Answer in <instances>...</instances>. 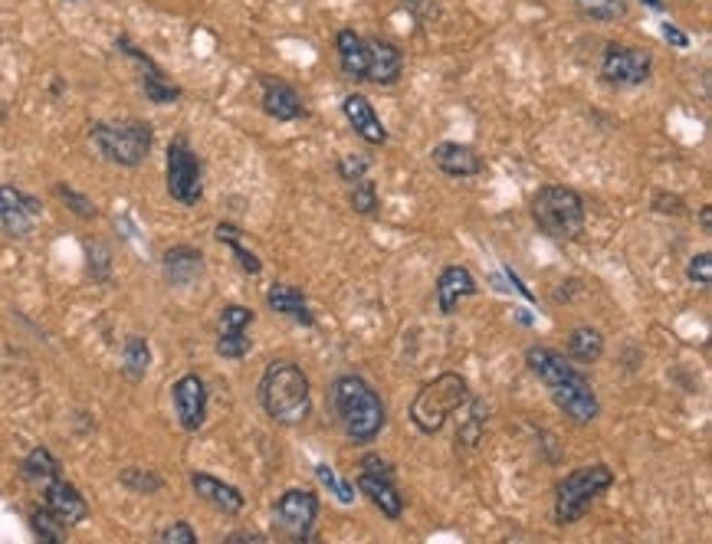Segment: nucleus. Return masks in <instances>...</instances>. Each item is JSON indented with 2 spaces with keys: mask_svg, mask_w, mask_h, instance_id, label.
<instances>
[{
  "mask_svg": "<svg viewBox=\"0 0 712 544\" xmlns=\"http://www.w3.org/2000/svg\"><path fill=\"white\" fill-rule=\"evenodd\" d=\"M526 364L529 371L546 384L549 397L555 401V407L578 427H588L598 420L601 414V401L592 387V381L585 378V371H578L572 364V358H565L555 348L546 345H532L526 351Z\"/></svg>",
  "mask_w": 712,
  "mask_h": 544,
  "instance_id": "f257e3e1",
  "label": "nucleus"
},
{
  "mask_svg": "<svg viewBox=\"0 0 712 544\" xmlns=\"http://www.w3.org/2000/svg\"><path fill=\"white\" fill-rule=\"evenodd\" d=\"M329 410H332V420L342 427L345 440L355 447L375 443L388 424V410H384L381 394L358 374H342L332 381Z\"/></svg>",
  "mask_w": 712,
  "mask_h": 544,
  "instance_id": "f03ea898",
  "label": "nucleus"
},
{
  "mask_svg": "<svg viewBox=\"0 0 712 544\" xmlns=\"http://www.w3.org/2000/svg\"><path fill=\"white\" fill-rule=\"evenodd\" d=\"M260 407L269 420L283 424V427H299L306 424V417L312 414V387L306 371L289 361V358H276L266 364L263 378H260Z\"/></svg>",
  "mask_w": 712,
  "mask_h": 544,
  "instance_id": "7ed1b4c3",
  "label": "nucleus"
},
{
  "mask_svg": "<svg viewBox=\"0 0 712 544\" xmlns=\"http://www.w3.org/2000/svg\"><path fill=\"white\" fill-rule=\"evenodd\" d=\"M470 404V384L463 374L457 371H444L434 381H427L414 404H411V424L424 433V437H437L444 430V424L463 410Z\"/></svg>",
  "mask_w": 712,
  "mask_h": 544,
  "instance_id": "20e7f679",
  "label": "nucleus"
},
{
  "mask_svg": "<svg viewBox=\"0 0 712 544\" xmlns=\"http://www.w3.org/2000/svg\"><path fill=\"white\" fill-rule=\"evenodd\" d=\"M532 220L549 240H575L585 230V200L572 187L546 184L532 194Z\"/></svg>",
  "mask_w": 712,
  "mask_h": 544,
  "instance_id": "39448f33",
  "label": "nucleus"
},
{
  "mask_svg": "<svg viewBox=\"0 0 712 544\" xmlns=\"http://www.w3.org/2000/svg\"><path fill=\"white\" fill-rule=\"evenodd\" d=\"M92 144L102 151L105 161L118 167H138L154 144V128L141 118H122V121H95L89 128Z\"/></svg>",
  "mask_w": 712,
  "mask_h": 544,
  "instance_id": "423d86ee",
  "label": "nucleus"
},
{
  "mask_svg": "<svg viewBox=\"0 0 712 544\" xmlns=\"http://www.w3.org/2000/svg\"><path fill=\"white\" fill-rule=\"evenodd\" d=\"M615 486V473L608 463H592L569 473L555 486V525H575L585 519L588 506Z\"/></svg>",
  "mask_w": 712,
  "mask_h": 544,
  "instance_id": "0eeeda50",
  "label": "nucleus"
},
{
  "mask_svg": "<svg viewBox=\"0 0 712 544\" xmlns=\"http://www.w3.org/2000/svg\"><path fill=\"white\" fill-rule=\"evenodd\" d=\"M164 184L171 200L194 207L204 197V167L184 135H174L164 151Z\"/></svg>",
  "mask_w": 712,
  "mask_h": 544,
  "instance_id": "6e6552de",
  "label": "nucleus"
},
{
  "mask_svg": "<svg viewBox=\"0 0 712 544\" xmlns=\"http://www.w3.org/2000/svg\"><path fill=\"white\" fill-rule=\"evenodd\" d=\"M358 493L391 522H398L404 516V496L394 483V470L381 460V456H365L361 470H358Z\"/></svg>",
  "mask_w": 712,
  "mask_h": 544,
  "instance_id": "1a4fd4ad",
  "label": "nucleus"
},
{
  "mask_svg": "<svg viewBox=\"0 0 712 544\" xmlns=\"http://www.w3.org/2000/svg\"><path fill=\"white\" fill-rule=\"evenodd\" d=\"M319 519V496L309 489H286L273 506V525L292 542H309Z\"/></svg>",
  "mask_w": 712,
  "mask_h": 544,
  "instance_id": "9d476101",
  "label": "nucleus"
},
{
  "mask_svg": "<svg viewBox=\"0 0 712 544\" xmlns=\"http://www.w3.org/2000/svg\"><path fill=\"white\" fill-rule=\"evenodd\" d=\"M43 217V204L33 194H23L13 184H0V233L23 240L36 230Z\"/></svg>",
  "mask_w": 712,
  "mask_h": 544,
  "instance_id": "9b49d317",
  "label": "nucleus"
},
{
  "mask_svg": "<svg viewBox=\"0 0 712 544\" xmlns=\"http://www.w3.org/2000/svg\"><path fill=\"white\" fill-rule=\"evenodd\" d=\"M651 69H654V56L647 49L624 46V43H611L605 49L601 76L611 85H641L651 79Z\"/></svg>",
  "mask_w": 712,
  "mask_h": 544,
  "instance_id": "f8f14e48",
  "label": "nucleus"
},
{
  "mask_svg": "<svg viewBox=\"0 0 712 544\" xmlns=\"http://www.w3.org/2000/svg\"><path fill=\"white\" fill-rule=\"evenodd\" d=\"M171 404L181 430L197 433L207 420V384L200 374H181L171 387Z\"/></svg>",
  "mask_w": 712,
  "mask_h": 544,
  "instance_id": "ddd939ff",
  "label": "nucleus"
},
{
  "mask_svg": "<svg viewBox=\"0 0 712 544\" xmlns=\"http://www.w3.org/2000/svg\"><path fill=\"white\" fill-rule=\"evenodd\" d=\"M118 49L125 53V56H131L135 62H141V89H145V95L151 99V102H158V105H168V102H177L184 92H181V85L177 82H171L168 76H164V69L148 56V53H141L128 36H118Z\"/></svg>",
  "mask_w": 712,
  "mask_h": 544,
  "instance_id": "4468645a",
  "label": "nucleus"
},
{
  "mask_svg": "<svg viewBox=\"0 0 712 544\" xmlns=\"http://www.w3.org/2000/svg\"><path fill=\"white\" fill-rule=\"evenodd\" d=\"M43 506L62 522V525H82L85 519H89V502L82 499V493L72 486V483H66L62 476H56V479H49L46 486H43Z\"/></svg>",
  "mask_w": 712,
  "mask_h": 544,
  "instance_id": "2eb2a0df",
  "label": "nucleus"
},
{
  "mask_svg": "<svg viewBox=\"0 0 712 544\" xmlns=\"http://www.w3.org/2000/svg\"><path fill=\"white\" fill-rule=\"evenodd\" d=\"M260 102H263V112L276 121H296L306 115V105H302V95L286 82V79H276V76H260Z\"/></svg>",
  "mask_w": 712,
  "mask_h": 544,
  "instance_id": "dca6fc26",
  "label": "nucleus"
},
{
  "mask_svg": "<svg viewBox=\"0 0 712 544\" xmlns=\"http://www.w3.org/2000/svg\"><path fill=\"white\" fill-rule=\"evenodd\" d=\"M368 43V69H365V82L375 85H394L404 72V56L394 43L378 39V36H365Z\"/></svg>",
  "mask_w": 712,
  "mask_h": 544,
  "instance_id": "f3484780",
  "label": "nucleus"
},
{
  "mask_svg": "<svg viewBox=\"0 0 712 544\" xmlns=\"http://www.w3.org/2000/svg\"><path fill=\"white\" fill-rule=\"evenodd\" d=\"M480 292V282L476 276L467 269V266H447L440 276H437V286H434V296H437V309L444 315H453L460 309L463 299L476 296Z\"/></svg>",
  "mask_w": 712,
  "mask_h": 544,
  "instance_id": "a211bd4d",
  "label": "nucleus"
},
{
  "mask_svg": "<svg viewBox=\"0 0 712 544\" xmlns=\"http://www.w3.org/2000/svg\"><path fill=\"white\" fill-rule=\"evenodd\" d=\"M191 489H194L197 499H204L210 509H217L223 516H240L243 506H246V499H243V493L237 486H230V483H223V479H217L210 473H191Z\"/></svg>",
  "mask_w": 712,
  "mask_h": 544,
  "instance_id": "6ab92c4d",
  "label": "nucleus"
},
{
  "mask_svg": "<svg viewBox=\"0 0 712 544\" xmlns=\"http://www.w3.org/2000/svg\"><path fill=\"white\" fill-rule=\"evenodd\" d=\"M342 112H345L348 125L355 128V135L361 141H368V144H384L388 141V128H384L381 115L375 112V105L365 95H358V92L345 95L342 99Z\"/></svg>",
  "mask_w": 712,
  "mask_h": 544,
  "instance_id": "aec40b11",
  "label": "nucleus"
},
{
  "mask_svg": "<svg viewBox=\"0 0 712 544\" xmlns=\"http://www.w3.org/2000/svg\"><path fill=\"white\" fill-rule=\"evenodd\" d=\"M430 161L437 171H444L447 177H476L486 164L483 158L470 148V144H460V141H440L434 151H430Z\"/></svg>",
  "mask_w": 712,
  "mask_h": 544,
  "instance_id": "412c9836",
  "label": "nucleus"
},
{
  "mask_svg": "<svg viewBox=\"0 0 712 544\" xmlns=\"http://www.w3.org/2000/svg\"><path fill=\"white\" fill-rule=\"evenodd\" d=\"M161 269H164V279L171 286H191L204 276V253L194 246H184V243L171 246L161 256Z\"/></svg>",
  "mask_w": 712,
  "mask_h": 544,
  "instance_id": "4be33fe9",
  "label": "nucleus"
},
{
  "mask_svg": "<svg viewBox=\"0 0 712 544\" xmlns=\"http://www.w3.org/2000/svg\"><path fill=\"white\" fill-rule=\"evenodd\" d=\"M266 305L276 312V315H286L292 319L296 325L302 328H315V315L309 309V299L302 296V289L289 286V282H273L269 292H266Z\"/></svg>",
  "mask_w": 712,
  "mask_h": 544,
  "instance_id": "5701e85b",
  "label": "nucleus"
},
{
  "mask_svg": "<svg viewBox=\"0 0 712 544\" xmlns=\"http://www.w3.org/2000/svg\"><path fill=\"white\" fill-rule=\"evenodd\" d=\"M335 53H338V66L348 79L365 82V69H368V43L361 33L355 30H338L335 36Z\"/></svg>",
  "mask_w": 712,
  "mask_h": 544,
  "instance_id": "b1692460",
  "label": "nucleus"
},
{
  "mask_svg": "<svg viewBox=\"0 0 712 544\" xmlns=\"http://www.w3.org/2000/svg\"><path fill=\"white\" fill-rule=\"evenodd\" d=\"M569 358L578 364H595L605 358V335L592 325H582L569 335Z\"/></svg>",
  "mask_w": 712,
  "mask_h": 544,
  "instance_id": "393cba45",
  "label": "nucleus"
},
{
  "mask_svg": "<svg viewBox=\"0 0 712 544\" xmlns=\"http://www.w3.org/2000/svg\"><path fill=\"white\" fill-rule=\"evenodd\" d=\"M214 236H217V243H223V246L233 253V259L240 263V269H243V273H250V276H260V273H263V263H260V256L240 243V240H243V230H240V227H233V223H217Z\"/></svg>",
  "mask_w": 712,
  "mask_h": 544,
  "instance_id": "a878e982",
  "label": "nucleus"
},
{
  "mask_svg": "<svg viewBox=\"0 0 712 544\" xmlns=\"http://www.w3.org/2000/svg\"><path fill=\"white\" fill-rule=\"evenodd\" d=\"M20 476L26 483H36V486H46L49 479L59 476V460L46 450V447H36L26 453V460L20 463Z\"/></svg>",
  "mask_w": 712,
  "mask_h": 544,
  "instance_id": "bb28decb",
  "label": "nucleus"
},
{
  "mask_svg": "<svg viewBox=\"0 0 712 544\" xmlns=\"http://www.w3.org/2000/svg\"><path fill=\"white\" fill-rule=\"evenodd\" d=\"M148 364H151V348H148V338L135 335L125 342V351H122V374L128 381H141L148 374Z\"/></svg>",
  "mask_w": 712,
  "mask_h": 544,
  "instance_id": "cd10ccee",
  "label": "nucleus"
},
{
  "mask_svg": "<svg viewBox=\"0 0 712 544\" xmlns=\"http://www.w3.org/2000/svg\"><path fill=\"white\" fill-rule=\"evenodd\" d=\"M30 529H33V535H36L39 542L49 544H59L66 539V532H69V525H62L46 506H36V509L30 512Z\"/></svg>",
  "mask_w": 712,
  "mask_h": 544,
  "instance_id": "c85d7f7f",
  "label": "nucleus"
},
{
  "mask_svg": "<svg viewBox=\"0 0 712 544\" xmlns=\"http://www.w3.org/2000/svg\"><path fill=\"white\" fill-rule=\"evenodd\" d=\"M118 483H122L125 489H131V493H141V496H154V493L164 489V476H158V473H151V470H145V466H128V470H122V473H118Z\"/></svg>",
  "mask_w": 712,
  "mask_h": 544,
  "instance_id": "c756f323",
  "label": "nucleus"
},
{
  "mask_svg": "<svg viewBox=\"0 0 712 544\" xmlns=\"http://www.w3.org/2000/svg\"><path fill=\"white\" fill-rule=\"evenodd\" d=\"M582 16L595 23H615L628 13V0H572Z\"/></svg>",
  "mask_w": 712,
  "mask_h": 544,
  "instance_id": "7c9ffc66",
  "label": "nucleus"
},
{
  "mask_svg": "<svg viewBox=\"0 0 712 544\" xmlns=\"http://www.w3.org/2000/svg\"><path fill=\"white\" fill-rule=\"evenodd\" d=\"M253 325V312L246 305H223L220 322H217V335H243Z\"/></svg>",
  "mask_w": 712,
  "mask_h": 544,
  "instance_id": "2f4dec72",
  "label": "nucleus"
},
{
  "mask_svg": "<svg viewBox=\"0 0 712 544\" xmlns=\"http://www.w3.org/2000/svg\"><path fill=\"white\" fill-rule=\"evenodd\" d=\"M352 210L355 213H361V217H371V213H378V207H381V200H378V190H375V184L371 181H355V190H352Z\"/></svg>",
  "mask_w": 712,
  "mask_h": 544,
  "instance_id": "473e14b6",
  "label": "nucleus"
},
{
  "mask_svg": "<svg viewBox=\"0 0 712 544\" xmlns=\"http://www.w3.org/2000/svg\"><path fill=\"white\" fill-rule=\"evenodd\" d=\"M56 194L66 200V207L76 213V217H82V220H95L99 217V210H95V204L85 197V194H79V190H72L69 184H56Z\"/></svg>",
  "mask_w": 712,
  "mask_h": 544,
  "instance_id": "72a5a7b5",
  "label": "nucleus"
},
{
  "mask_svg": "<svg viewBox=\"0 0 712 544\" xmlns=\"http://www.w3.org/2000/svg\"><path fill=\"white\" fill-rule=\"evenodd\" d=\"M250 348H253V342H250L246 332H243V335H217V355L227 358V361H240V358H246Z\"/></svg>",
  "mask_w": 712,
  "mask_h": 544,
  "instance_id": "f704fd0d",
  "label": "nucleus"
},
{
  "mask_svg": "<svg viewBox=\"0 0 712 544\" xmlns=\"http://www.w3.org/2000/svg\"><path fill=\"white\" fill-rule=\"evenodd\" d=\"M315 476H319V479H322V483H325V486H329V489L335 493V499H338L342 506H348V502H355V486H348V483H342V479H338V476L332 473V466H325V463H319V466H315Z\"/></svg>",
  "mask_w": 712,
  "mask_h": 544,
  "instance_id": "c9c22d12",
  "label": "nucleus"
},
{
  "mask_svg": "<svg viewBox=\"0 0 712 544\" xmlns=\"http://www.w3.org/2000/svg\"><path fill=\"white\" fill-rule=\"evenodd\" d=\"M368 167H371L368 154H348V158L338 161V177L348 181V184H355V181H361L368 174Z\"/></svg>",
  "mask_w": 712,
  "mask_h": 544,
  "instance_id": "e433bc0d",
  "label": "nucleus"
},
{
  "mask_svg": "<svg viewBox=\"0 0 712 544\" xmlns=\"http://www.w3.org/2000/svg\"><path fill=\"white\" fill-rule=\"evenodd\" d=\"M687 276H690V282H693V286H700V289H710V282H712V256L710 253H697V256L690 259V266H687Z\"/></svg>",
  "mask_w": 712,
  "mask_h": 544,
  "instance_id": "4c0bfd02",
  "label": "nucleus"
},
{
  "mask_svg": "<svg viewBox=\"0 0 712 544\" xmlns=\"http://www.w3.org/2000/svg\"><path fill=\"white\" fill-rule=\"evenodd\" d=\"M158 542L164 544H197V532L187 525V522H174V525H168V529H161L158 532Z\"/></svg>",
  "mask_w": 712,
  "mask_h": 544,
  "instance_id": "58836bf2",
  "label": "nucleus"
},
{
  "mask_svg": "<svg viewBox=\"0 0 712 544\" xmlns=\"http://www.w3.org/2000/svg\"><path fill=\"white\" fill-rule=\"evenodd\" d=\"M664 36H667V39H670V43H677V46H680V49H687V46H690V36H687V33H684V30H680V26H674V23H670V20H667V23H664Z\"/></svg>",
  "mask_w": 712,
  "mask_h": 544,
  "instance_id": "ea45409f",
  "label": "nucleus"
},
{
  "mask_svg": "<svg viewBox=\"0 0 712 544\" xmlns=\"http://www.w3.org/2000/svg\"><path fill=\"white\" fill-rule=\"evenodd\" d=\"M700 227H703V233H712V207L700 210Z\"/></svg>",
  "mask_w": 712,
  "mask_h": 544,
  "instance_id": "a19ab883",
  "label": "nucleus"
},
{
  "mask_svg": "<svg viewBox=\"0 0 712 544\" xmlns=\"http://www.w3.org/2000/svg\"><path fill=\"white\" fill-rule=\"evenodd\" d=\"M644 7H651V10H667V0H641Z\"/></svg>",
  "mask_w": 712,
  "mask_h": 544,
  "instance_id": "79ce46f5",
  "label": "nucleus"
},
{
  "mask_svg": "<svg viewBox=\"0 0 712 544\" xmlns=\"http://www.w3.org/2000/svg\"><path fill=\"white\" fill-rule=\"evenodd\" d=\"M401 3H404L407 10H414V13H417V10H421V7H424L427 0H401Z\"/></svg>",
  "mask_w": 712,
  "mask_h": 544,
  "instance_id": "37998d69",
  "label": "nucleus"
}]
</instances>
